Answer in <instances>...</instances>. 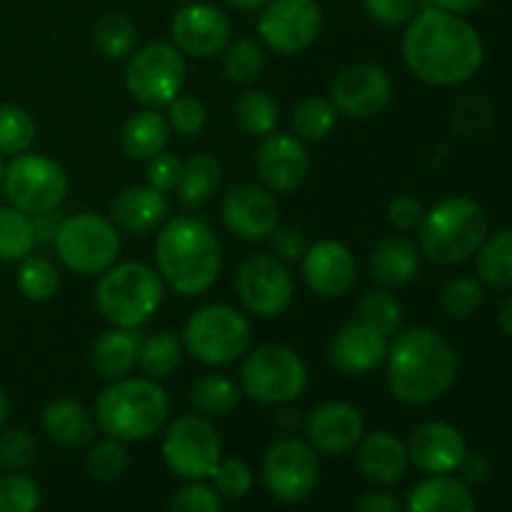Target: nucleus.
<instances>
[{"mask_svg": "<svg viewBox=\"0 0 512 512\" xmlns=\"http://www.w3.org/2000/svg\"><path fill=\"white\" fill-rule=\"evenodd\" d=\"M403 60L423 83L450 88L478 75L485 45L468 20L425 5L405 25Z\"/></svg>", "mask_w": 512, "mask_h": 512, "instance_id": "f257e3e1", "label": "nucleus"}, {"mask_svg": "<svg viewBox=\"0 0 512 512\" xmlns=\"http://www.w3.org/2000/svg\"><path fill=\"white\" fill-rule=\"evenodd\" d=\"M385 378L390 393L400 403H435L453 388L458 378V355L453 345L435 330H400L388 348Z\"/></svg>", "mask_w": 512, "mask_h": 512, "instance_id": "f03ea898", "label": "nucleus"}, {"mask_svg": "<svg viewBox=\"0 0 512 512\" xmlns=\"http://www.w3.org/2000/svg\"><path fill=\"white\" fill-rule=\"evenodd\" d=\"M223 248L208 223L193 215L168 218L155 235V270L183 298L208 293L220 278Z\"/></svg>", "mask_w": 512, "mask_h": 512, "instance_id": "7ed1b4c3", "label": "nucleus"}, {"mask_svg": "<svg viewBox=\"0 0 512 512\" xmlns=\"http://www.w3.org/2000/svg\"><path fill=\"white\" fill-rule=\"evenodd\" d=\"M170 400L153 378H123L110 383L95 400V425L120 443L148 440L168 423Z\"/></svg>", "mask_w": 512, "mask_h": 512, "instance_id": "20e7f679", "label": "nucleus"}, {"mask_svg": "<svg viewBox=\"0 0 512 512\" xmlns=\"http://www.w3.org/2000/svg\"><path fill=\"white\" fill-rule=\"evenodd\" d=\"M488 238V215L483 205L465 195L440 200L423 215L418 248L438 265L465 263Z\"/></svg>", "mask_w": 512, "mask_h": 512, "instance_id": "39448f33", "label": "nucleus"}, {"mask_svg": "<svg viewBox=\"0 0 512 512\" xmlns=\"http://www.w3.org/2000/svg\"><path fill=\"white\" fill-rule=\"evenodd\" d=\"M163 298L160 273L138 260L110 265L95 283V308L115 328L138 330L158 313Z\"/></svg>", "mask_w": 512, "mask_h": 512, "instance_id": "423d86ee", "label": "nucleus"}, {"mask_svg": "<svg viewBox=\"0 0 512 512\" xmlns=\"http://www.w3.org/2000/svg\"><path fill=\"white\" fill-rule=\"evenodd\" d=\"M180 338H183L185 350L198 363L223 368L248 353L253 330H250V320L238 308L210 303L190 315Z\"/></svg>", "mask_w": 512, "mask_h": 512, "instance_id": "0eeeda50", "label": "nucleus"}, {"mask_svg": "<svg viewBox=\"0 0 512 512\" xmlns=\"http://www.w3.org/2000/svg\"><path fill=\"white\" fill-rule=\"evenodd\" d=\"M240 365V390L260 405L295 403L308 388V368L288 345H260L248 350Z\"/></svg>", "mask_w": 512, "mask_h": 512, "instance_id": "6e6552de", "label": "nucleus"}, {"mask_svg": "<svg viewBox=\"0 0 512 512\" xmlns=\"http://www.w3.org/2000/svg\"><path fill=\"white\" fill-rule=\"evenodd\" d=\"M53 248L60 263L75 275H100L118 263L120 230L108 215L83 210L63 218Z\"/></svg>", "mask_w": 512, "mask_h": 512, "instance_id": "1a4fd4ad", "label": "nucleus"}, {"mask_svg": "<svg viewBox=\"0 0 512 512\" xmlns=\"http://www.w3.org/2000/svg\"><path fill=\"white\" fill-rule=\"evenodd\" d=\"M185 55L168 40H155L133 50L125 65V88L143 108H168L183 93Z\"/></svg>", "mask_w": 512, "mask_h": 512, "instance_id": "9d476101", "label": "nucleus"}, {"mask_svg": "<svg viewBox=\"0 0 512 512\" xmlns=\"http://www.w3.org/2000/svg\"><path fill=\"white\" fill-rule=\"evenodd\" d=\"M5 198L25 215H40L58 210L68 195V173L58 160L38 153L15 155L3 173Z\"/></svg>", "mask_w": 512, "mask_h": 512, "instance_id": "9b49d317", "label": "nucleus"}, {"mask_svg": "<svg viewBox=\"0 0 512 512\" xmlns=\"http://www.w3.org/2000/svg\"><path fill=\"white\" fill-rule=\"evenodd\" d=\"M160 453L178 478L208 480L223 458V443L213 420L188 413L168 425Z\"/></svg>", "mask_w": 512, "mask_h": 512, "instance_id": "f8f14e48", "label": "nucleus"}, {"mask_svg": "<svg viewBox=\"0 0 512 512\" xmlns=\"http://www.w3.org/2000/svg\"><path fill=\"white\" fill-rule=\"evenodd\" d=\"M263 483L268 493L280 503H300L315 490L320 478V463L315 448L308 440H300L295 435L280 438L265 450Z\"/></svg>", "mask_w": 512, "mask_h": 512, "instance_id": "ddd939ff", "label": "nucleus"}, {"mask_svg": "<svg viewBox=\"0 0 512 512\" xmlns=\"http://www.w3.org/2000/svg\"><path fill=\"white\" fill-rule=\"evenodd\" d=\"M235 293L248 313L278 318L293 303L295 283L288 265L275 255H250L235 273Z\"/></svg>", "mask_w": 512, "mask_h": 512, "instance_id": "4468645a", "label": "nucleus"}, {"mask_svg": "<svg viewBox=\"0 0 512 512\" xmlns=\"http://www.w3.org/2000/svg\"><path fill=\"white\" fill-rule=\"evenodd\" d=\"M323 8L318 0H268L260 8L258 35L278 55H298L318 40Z\"/></svg>", "mask_w": 512, "mask_h": 512, "instance_id": "2eb2a0df", "label": "nucleus"}, {"mask_svg": "<svg viewBox=\"0 0 512 512\" xmlns=\"http://www.w3.org/2000/svg\"><path fill=\"white\" fill-rule=\"evenodd\" d=\"M393 98V80L380 65L353 63L330 83V103L350 120H370L383 113Z\"/></svg>", "mask_w": 512, "mask_h": 512, "instance_id": "dca6fc26", "label": "nucleus"}, {"mask_svg": "<svg viewBox=\"0 0 512 512\" xmlns=\"http://www.w3.org/2000/svg\"><path fill=\"white\" fill-rule=\"evenodd\" d=\"M233 35L230 18L210 3L183 5L173 15L170 38L183 55L195 60H208L223 53Z\"/></svg>", "mask_w": 512, "mask_h": 512, "instance_id": "f3484780", "label": "nucleus"}, {"mask_svg": "<svg viewBox=\"0 0 512 512\" xmlns=\"http://www.w3.org/2000/svg\"><path fill=\"white\" fill-rule=\"evenodd\" d=\"M220 218L225 228L240 240L258 243L268 240L280 225V208L268 188L255 183H243L230 188L220 200Z\"/></svg>", "mask_w": 512, "mask_h": 512, "instance_id": "a211bd4d", "label": "nucleus"}, {"mask_svg": "<svg viewBox=\"0 0 512 512\" xmlns=\"http://www.w3.org/2000/svg\"><path fill=\"white\" fill-rule=\"evenodd\" d=\"M300 273H303L305 285L315 295L335 300L348 295L355 285L358 263L348 245L338 243V240H318L305 250L303 260H300Z\"/></svg>", "mask_w": 512, "mask_h": 512, "instance_id": "6ab92c4d", "label": "nucleus"}, {"mask_svg": "<svg viewBox=\"0 0 512 512\" xmlns=\"http://www.w3.org/2000/svg\"><path fill=\"white\" fill-rule=\"evenodd\" d=\"M255 170L270 193H293L310 173L308 148L295 135L270 133L255 155Z\"/></svg>", "mask_w": 512, "mask_h": 512, "instance_id": "aec40b11", "label": "nucleus"}, {"mask_svg": "<svg viewBox=\"0 0 512 512\" xmlns=\"http://www.w3.org/2000/svg\"><path fill=\"white\" fill-rule=\"evenodd\" d=\"M303 430L315 453L345 455L358 448L363 440L365 418L355 405L345 400H330L305 415Z\"/></svg>", "mask_w": 512, "mask_h": 512, "instance_id": "412c9836", "label": "nucleus"}, {"mask_svg": "<svg viewBox=\"0 0 512 512\" xmlns=\"http://www.w3.org/2000/svg\"><path fill=\"white\" fill-rule=\"evenodd\" d=\"M408 458L420 473L450 475L468 458V443L458 428L440 420L418 425L408 440Z\"/></svg>", "mask_w": 512, "mask_h": 512, "instance_id": "4be33fe9", "label": "nucleus"}, {"mask_svg": "<svg viewBox=\"0 0 512 512\" xmlns=\"http://www.w3.org/2000/svg\"><path fill=\"white\" fill-rule=\"evenodd\" d=\"M390 338L370 328L363 320H350L343 328L335 333L333 343H330V360L335 368L345 375H368L385 365L388 358Z\"/></svg>", "mask_w": 512, "mask_h": 512, "instance_id": "5701e85b", "label": "nucleus"}, {"mask_svg": "<svg viewBox=\"0 0 512 512\" xmlns=\"http://www.w3.org/2000/svg\"><path fill=\"white\" fill-rule=\"evenodd\" d=\"M108 218L123 233L148 235L170 218V203L153 185H130L115 195Z\"/></svg>", "mask_w": 512, "mask_h": 512, "instance_id": "b1692460", "label": "nucleus"}, {"mask_svg": "<svg viewBox=\"0 0 512 512\" xmlns=\"http://www.w3.org/2000/svg\"><path fill=\"white\" fill-rule=\"evenodd\" d=\"M358 468L368 480L390 485L403 480L408 470V445L390 430H373L358 443Z\"/></svg>", "mask_w": 512, "mask_h": 512, "instance_id": "393cba45", "label": "nucleus"}, {"mask_svg": "<svg viewBox=\"0 0 512 512\" xmlns=\"http://www.w3.org/2000/svg\"><path fill=\"white\" fill-rule=\"evenodd\" d=\"M140 338L143 335L138 330L110 325L90 345V363H93L95 373L103 380H108V383L128 378L135 370V365H138Z\"/></svg>", "mask_w": 512, "mask_h": 512, "instance_id": "a878e982", "label": "nucleus"}, {"mask_svg": "<svg viewBox=\"0 0 512 512\" xmlns=\"http://www.w3.org/2000/svg\"><path fill=\"white\" fill-rule=\"evenodd\" d=\"M420 248L405 235H390L375 245L370 255V273L385 288H403L415 280L420 270Z\"/></svg>", "mask_w": 512, "mask_h": 512, "instance_id": "bb28decb", "label": "nucleus"}, {"mask_svg": "<svg viewBox=\"0 0 512 512\" xmlns=\"http://www.w3.org/2000/svg\"><path fill=\"white\" fill-rule=\"evenodd\" d=\"M43 430L60 448H80L95 435V418L78 400L58 398L45 405Z\"/></svg>", "mask_w": 512, "mask_h": 512, "instance_id": "cd10ccee", "label": "nucleus"}, {"mask_svg": "<svg viewBox=\"0 0 512 512\" xmlns=\"http://www.w3.org/2000/svg\"><path fill=\"white\" fill-rule=\"evenodd\" d=\"M405 512H478L473 493L450 475H430L415 485L405 503Z\"/></svg>", "mask_w": 512, "mask_h": 512, "instance_id": "c85d7f7f", "label": "nucleus"}, {"mask_svg": "<svg viewBox=\"0 0 512 512\" xmlns=\"http://www.w3.org/2000/svg\"><path fill=\"white\" fill-rule=\"evenodd\" d=\"M170 133L173 130H170L168 118L163 113H158L155 108H143L140 113L130 115L120 128V148L128 158L148 163L150 158L163 153Z\"/></svg>", "mask_w": 512, "mask_h": 512, "instance_id": "c756f323", "label": "nucleus"}, {"mask_svg": "<svg viewBox=\"0 0 512 512\" xmlns=\"http://www.w3.org/2000/svg\"><path fill=\"white\" fill-rule=\"evenodd\" d=\"M220 180H223V165H220V160L215 158V155H190L183 163L180 180L178 185H175L178 203L188 210L203 208V205L218 193Z\"/></svg>", "mask_w": 512, "mask_h": 512, "instance_id": "7c9ffc66", "label": "nucleus"}, {"mask_svg": "<svg viewBox=\"0 0 512 512\" xmlns=\"http://www.w3.org/2000/svg\"><path fill=\"white\" fill-rule=\"evenodd\" d=\"M183 353L185 345L178 333H173V330H155V333L140 338L138 368L143 370L145 378L163 380L180 368Z\"/></svg>", "mask_w": 512, "mask_h": 512, "instance_id": "2f4dec72", "label": "nucleus"}, {"mask_svg": "<svg viewBox=\"0 0 512 512\" xmlns=\"http://www.w3.org/2000/svg\"><path fill=\"white\" fill-rule=\"evenodd\" d=\"M243 400V390L240 385H235V380H230L228 375L220 373H208L203 378L195 380V385L190 388V403L195 405L198 415L203 418H228L235 408Z\"/></svg>", "mask_w": 512, "mask_h": 512, "instance_id": "473e14b6", "label": "nucleus"}, {"mask_svg": "<svg viewBox=\"0 0 512 512\" xmlns=\"http://www.w3.org/2000/svg\"><path fill=\"white\" fill-rule=\"evenodd\" d=\"M480 283L490 288H512V228L498 230L483 240L475 253Z\"/></svg>", "mask_w": 512, "mask_h": 512, "instance_id": "72a5a7b5", "label": "nucleus"}, {"mask_svg": "<svg viewBox=\"0 0 512 512\" xmlns=\"http://www.w3.org/2000/svg\"><path fill=\"white\" fill-rule=\"evenodd\" d=\"M233 118L245 135L253 138H268L275 133L280 120V108L273 95L265 90H245L233 105Z\"/></svg>", "mask_w": 512, "mask_h": 512, "instance_id": "f704fd0d", "label": "nucleus"}, {"mask_svg": "<svg viewBox=\"0 0 512 512\" xmlns=\"http://www.w3.org/2000/svg\"><path fill=\"white\" fill-rule=\"evenodd\" d=\"M35 225L30 215L13 205H0V260L20 263L35 250Z\"/></svg>", "mask_w": 512, "mask_h": 512, "instance_id": "c9c22d12", "label": "nucleus"}, {"mask_svg": "<svg viewBox=\"0 0 512 512\" xmlns=\"http://www.w3.org/2000/svg\"><path fill=\"white\" fill-rule=\"evenodd\" d=\"M93 43L108 60H128L138 45V28L123 13H105L93 25Z\"/></svg>", "mask_w": 512, "mask_h": 512, "instance_id": "e433bc0d", "label": "nucleus"}, {"mask_svg": "<svg viewBox=\"0 0 512 512\" xmlns=\"http://www.w3.org/2000/svg\"><path fill=\"white\" fill-rule=\"evenodd\" d=\"M15 285H18L23 298L33 300V303H45L60 290V270L45 255L30 253L28 258L20 260Z\"/></svg>", "mask_w": 512, "mask_h": 512, "instance_id": "4c0bfd02", "label": "nucleus"}, {"mask_svg": "<svg viewBox=\"0 0 512 512\" xmlns=\"http://www.w3.org/2000/svg\"><path fill=\"white\" fill-rule=\"evenodd\" d=\"M338 110L330 103V98H305L303 103H298L293 113V128L295 138H300L303 143H320V140L328 138L330 133L338 125Z\"/></svg>", "mask_w": 512, "mask_h": 512, "instance_id": "58836bf2", "label": "nucleus"}, {"mask_svg": "<svg viewBox=\"0 0 512 512\" xmlns=\"http://www.w3.org/2000/svg\"><path fill=\"white\" fill-rule=\"evenodd\" d=\"M35 135H38V128L28 110L13 103L0 105V155L15 158V155L30 153Z\"/></svg>", "mask_w": 512, "mask_h": 512, "instance_id": "ea45409f", "label": "nucleus"}, {"mask_svg": "<svg viewBox=\"0 0 512 512\" xmlns=\"http://www.w3.org/2000/svg\"><path fill=\"white\" fill-rule=\"evenodd\" d=\"M225 78L235 85H253L265 70V53L260 43L250 38H238L228 43L223 58Z\"/></svg>", "mask_w": 512, "mask_h": 512, "instance_id": "a19ab883", "label": "nucleus"}, {"mask_svg": "<svg viewBox=\"0 0 512 512\" xmlns=\"http://www.w3.org/2000/svg\"><path fill=\"white\" fill-rule=\"evenodd\" d=\"M358 313L363 323L383 333L385 338H395L403 325V308L390 290H370L360 298Z\"/></svg>", "mask_w": 512, "mask_h": 512, "instance_id": "79ce46f5", "label": "nucleus"}, {"mask_svg": "<svg viewBox=\"0 0 512 512\" xmlns=\"http://www.w3.org/2000/svg\"><path fill=\"white\" fill-rule=\"evenodd\" d=\"M483 283L475 278H455L440 293V308L448 318L468 320L483 308Z\"/></svg>", "mask_w": 512, "mask_h": 512, "instance_id": "37998d69", "label": "nucleus"}, {"mask_svg": "<svg viewBox=\"0 0 512 512\" xmlns=\"http://www.w3.org/2000/svg\"><path fill=\"white\" fill-rule=\"evenodd\" d=\"M130 453L120 440L105 438L90 448L88 458H85V468H88L90 478L100 480V483H113L120 475L128 470Z\"/></svg>", "mask_w": 512, "mask_h": 512, "instance_id": "c03bdc74", "label": "nucleus"}, {"mask_svg": "<svg viewBox=\"0 0 512 512\" xmlns=\"http://www.w3.org/2000/svg\"><path fill=\"white\" fill-rule=\"evenodd\" d=\"M40 488L30 475H0V512H38Z\"/></svg>", "mask_w": 512, "mask_h": 512, "instance_id": "a18cd8bd", "label": "nucleus"}, {"mask_svg": "<svg viewBox=\"0 0 512 512\" xmlns=\"http://www.w3.org/2000/svg\"><path fill=\"white\" fill-rule=\"evenodd\" d=\"M210 480H213V488L218 490L220 498L238 500L253 488V468L240 458H220Z\"/></svg>", "mask_w": 512, "mask_h": 512, "instance_id": "49530a36", "label": "nucleus"}, {"mask_svg": "<svg viewBox=\"0 0 512 512\" xmlns=\"http://www.w3.org/2000/svg\"><path fill=\"white\" fill-rule=\"evenodd\" d=\"M165 118H168L170 130H175V133L183 135V138H193V135H198L200 130L205 128L208 110H205V105L200 103L195 95L180 93L178 98L168 105Z\"/></svg>", "mask_w": 512, "mask_h": 512, "instance_id": "de8ad7c7", "label": "nucleus"}, {"mask_svg": "<svg viewBox=\"0 0 512 512\" xmlns=\"http://www.w3.org/2000/svg\"><path fill=\"white\" fill-rule=\"evenodd\" d=\"M38 458V443L23 428L5 430L0 435V465L10 470H25Z\"/></svg>", "mask_w": 512, "mask_h": 512, "instance_id": "09e8293b", "label": "nucleus"}, {"mask_svg": "<svg viewBox=\"0 0 512 512\" xmlns=\"http://www.w3.org/2000/svg\"><path fill=\"white\" fill-rule=\"evenodd\" d=\"M173 512H220L223 510V500L213 485L203 483V480H188V485L175 493L173 503H170Z\"/></svg>", "mask_w": 512, "mask_h": 512, "instance_id": "8fccbe9b", "label": "nucleus"}, {"mask_svg": "<svg viewBox=\"0 0 512 512\" xmlns=\"http://www.w3.org/2000/svg\"><path fill=\"white\" fill-rule=\"evenodd\" d=\"M365 13L385 28L408 25L420 10V0H363Z\"/></svg>", "mask_w": 512, "mask_h": 512, "instance_id": "3c124183", "label": "nucleus"}, {"mask_svg": "<svg viewBox=\"0 0 512 512\" xmlns=\"http://www.w3.org/2000/svg\"><path fill=\"white\" fill-rule=\"evenodd\" d=\"M180 170H183V160L173 153H158L155 158L148 160V168H145V180L148 185H153L160 193H170L175 190L180 180Z\"/></svg>", "mask_w": 512, "mask_h": 512, "instance_id": "603ef678", "label": "nucleus"}, {"mask_svg": "<svg viewBox=\"0 0 512 512\" xmlns=\"http://www.w3.org/2000/svg\"><path fill=\"white\" fill-rule=\"evenodd\" d=\"M385 215H388V223L393 225L395 230H400V233H413V230H418L420 223H423L425 210L423 205L415 198H410V195H395L388 203Z\"/></svg>", "mask_w": 512, "mask_h": 512, "instance_id": "864d4df0", "label": "nucleus"}, {"mask_svg": "<svg viewBox=\"0 0 512 512\" xmlns=\"http://www.w3.org/2000/svg\"><path fill=\"white\" fill-rule=\"evenodd\" d=\"M268 240L273 245L275 258L283 260V263L303 260L305 250H308V240H305L303 230L293 228V225H278Z\"/></svg>", "mask_w": 512, "mask_h": 512, "instance_id": "5fc2aeb1", "label": "nucleus"}, {"mask_svg": "<svg viewBox=\"0 0 512 512\" xmlns=\"http://www.w3.org/2000/svg\"><path fill=\"white\" fill-rule=\"evenodd\" d=\"M353 512H403V508L395 495L385 493V490H368L360 495Z\"/></svg>", "mask_w": 512, "mask_h": 512, "instance_id": "6e6d98bb", "label": "nucleus"}, {"mask_svg": "<svg viewBox=\"0 0 512 512\" xmlns=\"http://www.w3.org/2000/svg\"><path fill=\"white\" fill-rule=\"evenodd\" d=\"M33 225H35V240L38 245H53L55 235H58L60 225H63V213L58 210H50V213H40L33 215Z\"/></svg>", "mask_w": 512, "mask_h": 512, "instance_id": "4d7b16f0", "label": "nucleus"}, {"mask_svg": "<svg viewBox=\"0 0 512 512\" xmlns=\"http://www.w3.org/2000/svg\"><path fill=\"white\" fill-rule=\"evenodd\" d=\"M278 408L280 410L275 413V418H273V428L280 430V433H283V438H288V435H293L295 430L303 428L305 418H300V413H298V410L290 408V403L288 405H278Z\"/></svg>", "mask_w": 512, "mask_h": 512, "instance_id": "13d9d810", "label": "nucleus"}, {"mask_svg": "<svg viewBox=\"0 0 512 512\" xmlns=\"http://www.w3.org/2000/svg\"><path fill=\"white\" fill-rule=\"evenodd\" d=\"M430 8L445 10V13H455V15H465L478 10L485 0H425Z\"/></svg>", "mask_w": 512, "mask_h": 512, "instance_id": "bf43d9fd", "label": "nucleus"}, {"mask_svg": "<svg viewBox=\"0 0 512 512\" xmlns=\"http://www.w3.org/2000/svg\"><path fill=\"white\" fill-rule=\"evenodd\" d=\"M460 468H465V473H468V480H473V483H483L485 478H488V463H485L480 455H473V458H465L463 465Z\"/></svg>", "mask_w": 512, "mask_h": 512, "instance_id": "052dcab7", "label": "nucleus"}, {"mask_svg": "<svg viewBox=\"0 0 512 512\" xmlns=\"http://www.w3.org/2000/svg\"><path fill=\"white\" fill-rule=\"evenodd\" d=\"M500 328L508 335H512V298L503 305V310H500Z\"/></svg>", "mask_w": 512, "mask_h": 512, "instance_id": "680f3d73", "label": "nucleus"}, {"mask_svg": "<svg viewBox=\"0 0 512 512\" xmlns=\"http://www.w3.org/2000/svg\"><path fill=\"white\" fill-rule=\"evenodd\" d=\"M225 3L233 5V8L238 10H260L268 0H225Z\"/></svg>", "mask_w": 512, "mask_h": 512, "instance_id": "e2e57ef3", "label": "nucleus"}, {"mask_svg": "<svg viewBox=\"0 0 512 512\" xmlns=\"http://www.w3.org/2000/svg\"><path fill=\"white\" fill-rule=\"evenodd\" d=\"M8 413H10V405H8V398H5L3 388H0V430H3L5 420H8Z\"/></svg>", "mask_w": 512, "mask_h": 512, "instance_id": "0e129e2a", "label": "nucleus"}, {"mask_svg": "<svg viewBox=\"0 0 512 512\" xmlns=\"http://www.w3.org/2000/svg\"><path fill=\"white\" fill-rule=\"evenodd\" d=\"M3 173H5V163H3V155H0V183H3Z\"/></svg>", "mask_w": 512, "mask_h": 512, "instance_id": "69168bd1", "label": "nucleus"}]
</instances>
